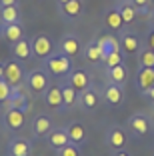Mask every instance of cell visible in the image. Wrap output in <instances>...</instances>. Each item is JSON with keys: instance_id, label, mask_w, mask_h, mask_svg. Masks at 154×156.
<instances>
[{"instance_id": "9c48e42d", "label": "cell", "mask_w": 154, "mask_h": 156, "mask_svg": "<svg viewBox=\"0 0 154 156\" xmlns=\"http://www.w3.org/2000/svg\"><path fill=\"white\" fill-rule=\"evenodd\" d=\"M24 122H26V118H24V112H20V110L6 108V110L2 112V124H4V128L10 130V132H18V130H22Z\"/></svg>"}, {"instance_id": "30bf717a", "label": "cell", "mask_w": 154, "mask_h": 156, "mask_svg": "<svg viewBox=\"0 0 154 156\" xmlns=\"http://www.w3.org/2000/svg\"><path fill=\"white\" fill-rule=\"evenodd\" d=\"M124 98H126V94H124V86L114 84V82H106L104 90H102V100H104L106 104L120 106L124 102Z\"/></svg>"}, {"instance_id": "4dcf8cb0", "label": "cell", "mask_w": 154, "mask_h": 156, "mask_svg": "<svg viewBox=\"0 0 154 156\" xmlns=\"http://www.w3.org/2000/svg\"><path fill=\"white\" fill-rule=\"evenodd\" d=\"M102 64H104L106 70L116 68V66L124 64V52H110V54L104 58V62H102Z\"/></svg>"}, {"instance_id": "f1b7e54d", "label": "cell", "mask_w": 154, "mask_h": 156, "mask_svg": "<svg viewBox=\"0 0 154 156\" xmlns=\"http://www.w3.org/2000/svg\"><path fill=\"white\" fill-rule=\"evenodd\" d=\"M16 22H20V8L18 6L0 8V24H16Z\"/></svg>"}, {"instance_id": "ffe728a7", "label": "cell", "mask_w": 154, "mask_h": 156, "mask_svg": "<svg viewBox=\"0 0 154 156\" xmlns=\"http://www.w3.org/2000/svg\"><path fill=\"white\" fill-rule=\"evenodd\" d=\"M10 54H12L14 60H30L32 58V46H30V40H28L26 36L22 38V40L14 42V44H10Z\"/></svg>"}, {"instance_id": "5b68a950", "label": "cell", "mask_w": 154, "mask_h": 156, "mask_svg": "<svg viewBox=\"0 0 154 156\" xmlns=\"http://www.w3.org/2000/svg\"><path fill=\"white\" fill-rule=\"evenodd\" d=\"M82 48H84V44H82L80 38H78L76 34H72V32L64 34V36L60 38V42L56 44V50H60L62 54L70 56L72 60L76 58L78 54H82Z\"/></svg>"}, {"instance_id": "603a6c76", "label": "cell", "mask_w": 154, "mask_h": 156, "mask_svg": "<svg viewBox=\"0 0 154 156\" xmlns=\"http://www.w3.org/2000/svg\"><path fill=\"white\" fill-rule=\"evenodd\" d=\"M2 38L10 44L18 42L24 38V26L22 22H16V24H2Z\"/></svg>"}, {"instance_id": "7c38bea8", "label": "cell", "mask_w": 154, "mask_h": 156, "mask_svg": "<svg viewBox=\"0 0 154 156\" xmlns=\"http://www.w3.org/2000/svg\"><path fill=\"white\" fill-rule=\"evenodd\" d=\"M66 80L78 90V94H80V92H84V90H88V88L92 86V78H90V74H88L84 68H74L72 72L68 74Z\"/></svg>"}, {"instance_id": "8fae6325", "label": "cell", "mask_w": 154, "mask_h": 156, "mask_svg": "<svg viewBox=\"0 0 154 156\" xmlns=\"http://www.w3.org/2000/svg\"><path fill=\"white\" fill-rule=\"evenodd\" d=\"M126 144H128L126 132H124L120 126H110L108 132H106V146L116 152V150H124Z\"/></svg>"}, {"instance_id": "b9f144b4", "label": "cell", "mask_w": 154, "mask_h": 156, "mask_svg": "<svg viewBox=\"0 0 154 156\" xmlns=\"http://www.w3.org/2000/svg\"><path fill=\"white\" fill-rule=\"evenodd\" d=\"M0 36H2V24H0Z\"/></svg>"}, {"instance_id": "60d3db41", "label": "cell", "mask_w": 154, "mask_h": 156, "mask_svg": "<svg viewBox=\"0 0 154 156\" xmlns=\"http://www.w3.org/2000/svg\"><path fill=\"white\" fill-rule=\"evenodd\" d=\"M66 2H70V0H56V4H58V6H62V4H66Z\"/></svg>"}, {"instance_id": "44dd1931", "label": "cell", "mask_w": 154, "mask_h": 156, "mask_svg": "<svg viewBox=\"0 0 154 156\" xmlns=\"http://www.w3.org/2000/svg\"><path fill=\"white\" fill-rule=\"evenodd\" d=\"M102 24H104L108 30H116V32H120V30H124V20L122 16H120V12L116 10V6L114 8H108L104 12V16H102Z\"/></svg>"}, {"instance_id": "9a60e30c", "label": "cell", "mask_w": 154, "mask_h": 156, "mask_svg": "<svg viewBox=\"0 0 154 156\" xmlns=\"http://www.w3.org/2000/svg\"><path fill=\"white\" fill-rule=\"evenodd\" d=\"M96 42H98L100 52H102V62H104V58L110 52H122L120 40H118V36H114V34H102V36L96 38Z\"/></svg>"}, {"instance_id": "3957f363", "label": "cell", "mask_w": 154, "mask_h": 156, "mask_svg": "<svg viewBox=\"0 0 154 156\" xmlns=\"http://www.w3.org/2000/svg\"><path fill=\"white\" fill-rule=\"evenodd\" d=\"M30 46H32V58H36V60H46L56 50L54 42H52V38L48 34H36L30 40Z\"/></svg>"}, {"instance_id": "ab89813d", "label": "cell", "mask_w": 154, "mask_h": 156, "mask_svg": "<svg viewBox=\"0 0 154 156\" xmlns=\"http://www.w3.org/2000/svg\"><path fill=\"white\" fill-rule=\"evenodd\" d=\"M4 78V62H0V80Z\"/></svg>"}, {"instance_id": "52a82bcc", "label": "cell", "mask_w": 154, "mask_h": 156, "mask_svg": "<svg viewBox=\"0 0 154 156\" xmlns=\"http://www.w3.org/2000/svg\"><path fill=\"white\" fill-rule=\"evenodd\" d=\"M126 124H128V128H130L132 136H138V138L146 136L148 130H150V126H152V124H150V118L144 114V112H134L132 116H128Z\"/></svg>"}, {"instance_id": "8d00e7d4", "label": "cell", "mask_w": 154, "mask_h": 156, "mask_svg": "<svg viewBox=\"0 0 154 156\" xmlns=\"http://www.w3.org/2000/svg\"><path fill=\"white\" fill-rule=\"evenodd\" d=\"M144 96H146V98H148V100H150V102H152V104H154V86H152V88H150V90H148V92H146Z\"/></svg>"}, {"instance_id": "1f68e13d", "label": "cell", "mask_w": 154, "mask_h": 156, "mask_svg": "<svg viewBox=\"0 0 154 156\" xmlns=\"http://www.w3.org/2000/svg\"><path fill=\"white\" fill-rule=\"evenodd\" d=\"M10 94H12V86L2 78V80H0V104H6V100L10 98Z\"/></svg>"}, {"instance_id": "f35d334b", "label": "cell", "mask_w": 154, "mask_h": 156, "mask_svg": "<svg viewBox=\"0 0 154 156\" xmlns=\"http://www.w3.org/2000/svg\"><path fill=\"white\" fill-rule=\"evenodd\" d=\"M112 156H130V154H128L126 150H116V152H114Z\"/></svg>"}, {"instance_id": "4fadbf2b", "label": "cell", "mask_w": 154, "mask_h": 156, "mask_svg": "<svg viewBox=\"0 0 154 156\" xmlns=\"http://www.w3.org/2000/svg\"><path fill=\"white\" fill-rule=\"evenodd\" d=\"M44 104L52 110H58L62 112L64 110V100H62V88L58 84H50V88L44 92Z\"/></svg>"}, {"instance_id": "7a4b0ae2", "label": "cell", "mask_w": 154, "mask_h": 156, "mask_svg": "<svg viewBox=\"0 0 154 156\" xmlns=\"http://www.w3.org/2000/svg\"><path fill=\"white\" fill-rule=\"evenodd\" d=\"M50 74L44 68H34L30 72H26V80H24V86L28 88L30 94L34 96H44V92L50 88Z\"/></svg>"}, {"instance_id": "484cf974", "label": "cell", "mask_w": 154, "mask_h": 156, "mask_svg": "<svg viewBox=\"0 0 154 156\" xmlns=\"http://www.w3.org/2000/svg\"><path fill=\"white\" fill-rule=\"evenodd\" d=\"M82 56H84V60H88L92 64H100V62H102V52H100V46H98V42H96V38L90 40L82 48Z\"/></svg>"}, {"instance_id": "7402d4cb", "label": "cell", "mask_w": 154, "mask_h": 156, "mask_svg": "<svg viewBox=\"0 0 154 156\" xmlns=\"http://www.w3.org/2000/svg\"><path fill=\"white\" fill-rule=\"evenodd\" d=\"M154 86V68H140L136 74V88L140 94H146Z\"/></svg>"}, {"instance_id": "5bb4252c", "label": "cell", "mask_w": 154, "mask_h": 156, "mask_svg": "<svg viewBox=\"0 0 154 156\" xmlns=\"http://www.w3.org/2000/svg\"><path fill=\"white\" fill-rule=\"evenodd\" d=\"M46 142H48V148H52L54 152L62 150L66 144H70V138H68V130L66 128H52L46 136Z\"/></svg>"}, {"instance_id": "e575fe53", "label": "cell", "mask_w": 154, "mask_h": 156, "mask_svg": "<svg viewBox=\"0 0 154 156\" xmlns=\"http://www.w3.org/2000/svg\"><path fill=\"white\" fill-rule=\"evenodd\" d=\"M146 46H148L150 50H154V28H150L148 32H146Z\"/></svg>"}, {"instance_id": "836d02e7", "label": "cell", "mask_w": 154, "mask_h": 156, "mask_svg": "<svg viewBox=\"0 0 154 156\" xmlns=\"http://www.w3.org/2000/svg\"><path fill=\"white\" fill-rule=\"evenodd\" d=\"M56 154L58 156H82L80 154V146H76V144H72V142L66 144V146H64L62 150H58Z\"/></svg>"}, {"instance_id": "d6986e66", "label": "cell", "mask_w": 154, "mask_h": 156, "mask_svg": "<svg viewBox=\"0 0 154 156\" xmlns=\"http://www.w3.org/2000/svg\"><path fill=\"white\" fill-rule=\"evenodd\" d=\"M54 128L52 126V118L48 114H38L32 120V136L34 138H44L48 136V132Z\"/></svg>"}, {"instance_id": "7bdbcfd3", "label": "cell", "mask_w": 154, "mask_h": 156, "mask_svg": "<svg viewBox=\"0 0 154 156\" xmlns=\"http://www.w3.org/2000/svg\"><path fill=\"white\" fill-rule=\"evenodd\" d=\"M150 124H152V126H154V114H152V122H150Z\"/></svg>"}, {"instance_id": "6da1fadb", "label": "cell", "mask_w": 154, "mask_h": 156, "mask_svg": "<svg viewBox=\"0 0 154 156\" xmlns=\"http://www.w3.org/2000/svg\"><path fill=\"white\" fill-rule=\"evenodd\" d=\"M42 68L50 74V76H58V78H68V74L74 70V60L70 56L62 54L60 50H54L48 58L44 60Z\"/></svg>"}, {"instance_id": "74e56055", "label": "cell", "mask_w": 154, "mask_h": 156, "mask_svg": "<svg viewBox=\"0 0 154 156\" xmlns=\"http://www.w3.org/2000/svg\"><path fill=\"white\" fill-rule=\"evenodd\" d=\"M148 24H150V28H154V10H150V14H148Z\"/></svg>"}, {"instance_id": "ac0fdd59", "label": "cell", "mask_w": 154, "mask_h": 156, "mask_svg": "<svg viewBox=\"0 0 154 156\" xmlns=\"http://www.w3.org/2000/svg\"><path fill=\"white\" fill-rule=\"evenodd\" d=\"M76 104L80 106L82 110H94V108H98V104H100L98 90H96L94 86H90L88 90L80 92V94H78V102H76Z\"/></svg>"}, {"instance_id": "8992f818", "label": "cell", "mask_w": 154, "mask_h": 156, "mask_svg": "<svg viewBox=\"0 0 154 156\" xmlns=\"http://www.w3.org/2000/svg\"><path fill=\"white\" fill-rule=\"evenodd\" d=\"M118 40H120V46H122V52L124 54H138L142 50V42H140V36L128 28L120 30L118 32Z\"/></svg>"}, {"instance_id": "cb8c5ba5", "label": "cell", "mask_w": 154, "mask_h": 156, "mask_svg": "<svg viewBox=\"0 0 154 156\" xmlns=\"http://www.w3.org/2000/svg\"><path fill=\"white\" fill-rule=\"evenodd\" d=\"M116 10L120 12V16H122L124 24H132L136 20V16H138V10L134 8V4H132L130 0H118V4H116Z\"/></svg>"}, {"instance_id": "277c9868", "label": "cell", "mask_w": 154, "mask_h": 156, "mask_svg": "<svg viewBox=\"0 0 154 156\" xmlns=\"http://www.w3.org/2000/svg\"><path fill=\"white\" fill-rule=\"evenodd\" d=\"M4 80L12 88H22L24 80H26V70L18 60L12 58L8 62H4Z\"/></svg>"}, {"instance_id": "d590c367", "label": "cell", "mask_w": 154, "mask_h": 156, "mask_svg": "<svg viewBox=\"0 0 154 156\" xmlns=\"http://www.w3.org/2000/svg\"><path fill=\"white\" fill-rule=\"evenodd\" d=\"M6 6H18V0H0V8H6Z\"/></svg>"}, {"instance_id": "4316f807", "label": "cell", "mask_w": 154, "mask_h": 156, "mask_svg": "<svg viewBox=\"0 0 154 156\" xmlns=\"http://www.w3.org/2000/svg\"><path fill=\"white\" fill-rule=\"evenodd\" d=\"M66 130H68V138H70L72 144L80 146V144L86 142V128L80 122H72L70 126H66Z\"/></svg>"}, {"instance_id": "e0dca14e", "label": "cell", "mask_w": 154, "mask_h": 156, "mask_svg": "<svg viewBox=\"0 0 154 156\" xmlns=\"http://www.w3.org/2000/svg\"><path fill=\"white\" fill-rule=\"evenodd\" d=\"M6 154L8 156H30L32 154V142L28 138H12L8 142L6 148Z\"/></svg>"}, {"instance_id": "f546056e", "label": "cell", "mask_w": 154, "mask_h": 156, "mask_svg": "<svg viewBox=\"0 0 154 156\" xmlns=\"http://www.w3.org/2000/svg\"><path fill=\"white\" fill-rule=\"evenodd\" d=\"M138 64H140V68H154V50L144 46L138 52Z\"/></svg>"}, {"instance_id": "ba28073f", "label": "cell", "mask_w": 154, "mask_h": 156, "mask_svg": "<svg viewBox=\"0 0 154 156\" xmlns=\"http://www.w3.org/2000/svg\"><path fill=\"white\" fill-rule=\"evenodd\" d=\"M58 12L64 22H76L84 12V0H70L66 4L58 6Z\"/></svg>"}, {"instance_id": "d4e9b609", "label": "cell", "mask_w": 154, "mask_h": 156, "mask_svg": "<svg viewBox=\"0 0 154 156\" xmlns=\"http://www.w3.org/2000/svg\"><path fill=\"white\" fill-rule=\"evenodd\" d=\"M60 88H62L64 110H70V108H72V106H76V102H78V90L70 82H68V80H64V82L60 84Z\"/></svg>"}, {"instance_id": "2e32d148", "label": "cell", "mask_w": 154, "mask_h": 156, "mask_svg": "<svg viewBox=\"0 0 154 156\" xmlns=\"http://www.w3.org/2000/svg\"><path fill=\"white\" fill-rule=\"evenodd\" d=\"M6 108H14V110H20L26 114L28 108H30V100H28V94H24L22 88H12V94L6 100Z\"/></svg>"}, {"instance_id": "83f0119b", "label": "cell", "mask_w": 154, "mask_h": 156, "mask_svg": "<svg viewBox=\"0 0 154 156\" xmlns=\"http://www.w3.org/2000/svg\"><path fill=\"white\" fill-rule=\"evenodd\" d=\"M106 78H108V82L124 86V84L128 82V68H126V64H120V66H116V68L106 70Z\"/></svg>"}, {"instance_id": "d6a6232c", "label": "cell", "mask_w": 154, "mask_h": 156, "mask_svg": "<svg viewBox=\"0 0 154 156\" xmlns=\"http://www.w3.org/2000/svg\"><path fill=\"white\" fill-rule=\"evenodd\" d=\"M130 2L134 4V8L138 10V14H146V16L150 14V4H152V0H130Z\"/></svg>"}]
</instances>
